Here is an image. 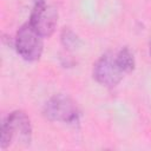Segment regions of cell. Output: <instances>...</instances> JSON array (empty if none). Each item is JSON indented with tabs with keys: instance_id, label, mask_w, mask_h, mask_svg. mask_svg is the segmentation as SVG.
I'll use <instances>...</instances> for the list:
<instances>
[{
	"instance_id": "3957f363",
	"label": "cell",
	"mask_w": 151,
	"mask_h": 151,
	"mask_svg": "<svg viewBox=\"0 0 151 151\" xmlns=\"http://www.w3.org/2000/svg\"><path fill=\"white\" fill-rule=\"evenodd\" d=\"M14 47L24 60L37 61L44 51V38L27 21L19 27L14 38Z\"/></svg>"
},
{
	"instance_id": "9c48e42d",
	"label": "cell",
	"mask_w": 151,
	"mask_h": 151,
	"mask_svg": "<svg viewBox=\"0 0 151 151\" xmlns=\"http://www.w3.org/2000/svg\"><path fill=\"white\" fill-rule=\"evenodd\" d=\"M149 53H150V55H151V40H150V42H149Z\"/></svg>"
},
{
	"instance_id": "7a4b0ae2",
	"label": "cell",
	"mask_w": 151,
	"mask_h": 151,
	"mask_svg": "<svg viewBox=\"0 0 151 151\" xmlns=\"http://www.w3.org/2000/svg\"><path fill=\"white\" fill-rule=\"evenodd\" d=\"M42 113L50 122H60L76 125L80 119V111L77 104L66 94H54L44 105Z\"/></svg>"
},
{
	"instance_id": "277c9868",
	"label": "cell",
	"mask_w": 151,
	"mask_h": 151,
	"mask_svg": "<svg viewBox=\"0 0 151 151\" xmlns=\"http://www.w3.org/2000/svg\"><path fill=\"white\" fill-rule=\"evenodd\" d=\"M92 74L96 81L100 85L114 87L122 81L125 73L118 67L114 54L106 52L94 63Z\"/></svg>"
},
{
	"instance_id": "5b68a950",
	"label": "cell",
	"mask_w": 151,
	"mask_h": 151,
	"mask_svg": "<svg viewBox=\"0 0 151 151\" xmlns=\"http://www.w3.org/2000/svg\"><path fill=\"white\" fill-rule=\"evenodd\" d=\"M58 17V9L53 5H48L45 1L31 9L28 21L42 38H50L57 28Z\"/></svg>"
},
{
	"instance_id": "8992f818",
	"label": "cell",
	"mask_w": 151,
	"mask_h": 151,
	"mask_svg": "<svg viewBox=\"0 0 151 151\" xmlns=\"http://www.w3.org/2000/svg\"><path fill=\"white\" fill-rule=\"evenodd\" d=\"M116 57V63L118 67L124 72V73H130L134 70L136 66V60L133 57V53L130 51L129 47H123L118 51Z\"/></svg>"
},
{
	"instance_id": "6da1fadb",
	"label": "cell",
	"mask_w": 151,
	"mask_h": 151,
	"mask_svg": "<svg viewBox=\"0 0 151 151\" xmlns=\"http://www.w3.org/2000/svg\"><path fill=\"white\" fill-rule=\"evenodd\" d=\"M32 139V124L28 116L24 111L11 112L1 124L0 146L7 149L12 142L28 145Z\"/></svg>"
},
{
	"instance_id": "ba28073f",
	"label": "cell",
	"mask_w": 151,
	"mask_h": 151,
	"mask_svg": "<svg viewBox=\"0 0 151 151\" xmlns=\"http://www.w3.org/2000/svg\"><path fill=\"white\" fill-rule=\"evenodd\" d=\"M22 6L25 7H29L31 9H33L37 5H40L42 2H45V0H18Z\"/></svg>"
},
{
	"instance_id": "52a82bcc",
	"label": "cell",
	"mask_w": 151,
	"mask_h": 151,
	"mask_svg": "<svg viewBox=\"0 0 151 151\" xmlns=\"http://www.w3.org/2000/svg\"><path fill=\"white\" fill-rule=\"evenodd\" d=\"M60 41H61L63 46L66 50H68V51L77 50L81 45L80 38L68 27H65L61 31V33H60Z\"/></svg>"
}]
</instances>
